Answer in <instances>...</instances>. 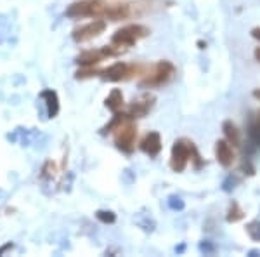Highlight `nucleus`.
Masks as SVG:
<instances>
[{
	"instance_id": "obj_1",
	"label": "nucleus",
	"mask_w": 260,
	"mask_h": 257,
	"mask_svg": "<svg viewBox=\"0 0 260 257\" xmlns=\"http://www.w3.org/2000/svg\"><path fill=\"white\" fill-rule=\"evenodd\" d=\"M194 162V167L200 168L203 165V160H201V155L198 148L194 146L192 141H187V139H179L175 141L174 148H172V158H170V167L174 172H182L184 168L187 167V162Z\"/></svg>"
},
{
	"instance_id": "obj_17",
	"label": "nucleus",
	"mask_w": 260,
	"mask_h": 257,
	"mask_svg": "<svg viewBox=\"0 0 260 257\" xmlns=\"http://www.w3.org/2000/svg\"><path fill=\"white\" fill-rule=\"evenodd\" d=\"M44 96H47V98H49V115L50 117L56 115V113H57V98H56V94L47 91Z\"/></svg>"
},
{
	"instance_id": "obj_5",
	"label": "nucleus",
	"mask_w": 260,
	"mask_h": 257,
	"mask_svg": "<svg viewBox=\"0 0 260 257\" xmlns=\"http://www.w3.org/2000/svg\"><path fill=\"white\" fill-rule=\"evenodd\" d=\"M136 137H137L136 125L130 124L128 120H125L123 124L116 129L115 142L121 151H125V153H132L134 146H136Z\"/></svg>"
},
{
	"instance_id": "obj_20",
	"label": "nucleus",
	"mask_w": 260,
	"mask_h": 257,
	"mask_svg": "<svg viewBox=\"0 0 260 257\" xmlns=\"http://www.w3.org/2000/svg\"><path fill=\"white\" fill-rule=\"evenodd\" d=\"M251 37L260 42V28H253V30H251Z\"/></svg>"
},
{
	"instance_id": "obj_15",
	"label": "nucleus",
	"mask_w": 260,
	"mask_h": 257,
	"mask_svg": "<svg viewBox=\"0 0 260 257\" xmlns=\"http://www.w3.org/2000/svg\"><path fill=\"white\" fill-rule=\"evenodd\" d=\"M243 217H245L243 209L236 204V202H233V204L229 205V210H228V222H238V221H241Z\"/></svg>"
},
{
	"instance_id": "obj_11",
	"label": "nucleus",
	"mask_w": 260,
	"mask_h": 257,
	"mask_svg": "<svg viewBox=\"0 0 260 257\" xmlns=\"http://www.w3.org/2000/svg\"><path fill=\"white\" fill-rule=\"evenodd\" d=\"M153 103H154V98L153 96H142L141 99L134 101L132 106H130V117H136V119H139V117H144L148 115V111L151 108H153Z\"/></svg>"
},
{
	"instance_id": "obj_12",
	"label": "nucleus",
	"mask_w": 260,
	"mask_h": 257,
	"mask_svg": "<svg viewBox=\"0 0 260 257\" xmlns=\"http://www.w3.org/2000/svg\"><path fill=\"white\" fill-rule=\"evenodd\" d=\"M222 130H224L225 141H229L233 146H241V130L236 127V124H233L231 120H225L222 124Z\"/></svg>"
},
{
	"instance_id": "obj_16",
	"label": "nucleus",
	"mask_w": 260,
	"mask_h": 257,
	"mask_svg": "<svg viewBox=\"0 0 260 257\" xmlns=\"http://www.w3.org/2000/svg\"><path fill=\"white\" fill-rule=\"evenodd\" d=\"M246 233L250 235L251 240L260 242V221H251L246 224Z\"/></svg>"
},
{
	"instance_id": "obj_7",
	"label": "nucleus",
	"mask_w": 260,
	"mask_h": 257,
	"mask_svg": "<svg viewBox=\"0 0 260 257\" xmlns=\"http://www.w3.org/2000/svg\"><path fill=\"white\" fill-rule=\"evenodd\" d=\"M215 158L224 168H229L236 162V153L233 150V145L225 139H219L215 142Z\"/></svg>"
},
{
	"instance_id": "obj_13",
	"label": "nucleus",
	"mask_w": 260,
	"mask_h": 257,
	"mask_svg": "<svg viewBox=\"0 0 260 257\" xmlns=\"http://www.w3.org/2000/svg\"><path fill=\"white\" fill-rule=\"evenodd\" d=\"M128 14H130V9L125 4H106V11H104L106 18H110L113 21H120V19L127 18Z\"/></svg>"
},
{
	"instance_id": "obj_10",
	"label": "nucleus",
	"mask_w": 260,
	"mask_h": 257,
	"mask_svg": "<svg viewBox=\"0 0 260 257\" xmlns=\"http://www.w3.org/2000/svg\"><path fill=\"white\" fill-rule=\"evenodd\" d=\"M141 150L149 157H156L161 151V137L158 132H149L146 134V137L141 142Z\"/></svg>"
},
{
	"instance_id": "obj_22",
	"label": "nucleus",
	"mask_w": 260,
	"mask_h": 257,
	"mask_svg": "<svg viewBox=\"0 0 260 257\" xmlns=\"http://www.w3.org/2000/svg\"><path fill=\"white\" fill-rule=\"evenodd\" d=\"M253 96L260 101V89H255V91H253Z\"/></svg>"
},
{
	"instance_id": "obj_6",
	"label": "nucleus",
	"mask_w": 260,
	"mask_h": 257,
	"mask_svg": "<svg viewBox=\"0 0 260 257\" xmlns=\"http://www.w3.org/2000/svg\"><path fill=\"white\" fill-rule=\"evenodd\" d=\"M104 30H106V23H104L103 19H95V21H92V23L85 24V26L75 30L73 39L77 42H87V40H92V39H95V37H99Z\"/></svg>"
},
{
	"instance_id": "obj_19",
	"label": "nucleus",
	"mask_w": 260,
	"mask_h": 257,
	"mask_svg": "<svg viewBox=\"0 0 260 257\" xmlns=\"http://www.w3.org/2000/svg\"><path fill=\"white\" fill-rule=\"evenodd\" d=\"M98 219H101L103 222H115V214H113V212H104V210H99V212H98Z\"/></svg>"
},
{
	"instance_id": "obj_14",
	"label": "nucleus",
	"mask_w": 260,
	"mask_h": 257,
	"mask_svg": "<svg viewBox=\"0 0 260 257\" xmlns=\"http://www.w3.org/2000/svg\"><path fill=\"white\" fill-rule=\"evenodd\" d=\"M106 106L115 113L120 111L121 106H123V94H121L120 89L111 91V94L108 96V99H106Z\"/></svg>"
},
{
	"instance_id": "obj_2",
	"label": "nucleus",
	"mask_w": 260,
	"mask_h": 257,
	"mask_svg": "<svg viewBox=\"0 0 260 257\" xmlns=\"http://www.w3.org/2000/svg\"><path fill=\"white\" fill-rule=\"evenodd\" d=\"M175 75V66L170 61H160L158 65L153 66V70L146 73L142 85L146 87H160L169 83Z\"/></svg>"
},
{
	"instance_id": "obj_8",
	"label": "nucleus",
	"mask_w": 260,
	"mask_h": 257,
	"mask_svg": "<svg viewBox=\"0 0 260 257\" xmlns=\"http://www.w3.org/2000/svg\"><path fill=\"white\" fill-rule=\"evenodd\" d=\"M134 71H137V66H128L125 63H116V65L110 66L108 70L103 71L104 80H110V82H118V80L128 78L130 75H134Z\"/></svg>"
},
{
	"instance_id": "obj_9",
	"label": "nucleus",
	"mask_w": 260,
	"mask_h": 257,
	"mask_svg": "<svg viewBox=\"0 0 260 257\" xmlns=\"http://www.w3.org/2000/svg\"><path fill=\"white\" fill-rule=\"evenodd\" d=\"M113 54H116V50L113 49H101V50H87V52H83L82 56H78V63L83 66H87V68H92L94 65H98L99 61H103L106 56H113Z\"/></svg>"
},
{
	"instance_id": "obj_21",
	"label": "nucleus",
	"mask_w": 260,
	"mask_h": 257,
	"mask_svg": "<svg viewBox=\"0 0 260 257\" xmlns=\"http://www.w3.org/2000/svg\"><path fill=\"white\" fill-rule=\"evenodd\" d=\"M255 58H257V61L260 63V47L255 49Z\"/></svg>"
},
{
	"instance_id": "obj_18",
	"label": "nucleus",
	"mask_w": 260,
	"mask_h": 257,
	"mask_svg": "<svg viewBox=\"0 0 260 257\" xmlns=\"http://www.w3.org/2000/svg\"><path fill=\"white\" fill-rule=\"evenodd\" d=\"M250 130H251V136H255V137H257V141H260V111L255 113Z\"/></svg>"
},
{
	"instance_id": "obj_3",
	"label": "nucleus",
	"mask_w": 260,
	"mask_h": 257,
	"mask_svg": "<svg viewBox=\"0 0 260 257\" xmlns=\"http://www.w3.org/2000/svg\"><path fill=\"white\" fill-rule=\"evenodd\" d=\"M149 33V30L146 26H142V24H128V26L121 28L113 35V45H118V47H130V45H134L137 40L142 39V37H146Z\"/></svg>"
},
{
	"instance_id": "obj_4",
	"label": "nucleus",
	"mask_w": 260,
	"mask_h": 257,
	"mask_svg": "<svg viewBox=\"0 0 260 257\" xmlns=\"http://www.w3.org/2000/svg\"><path fill=\"white\" fill-rule=\"evenodd\" d=\"M104 11H106V4L95 2V0H82V2H75L73 6H70V9L66 11V14L70 18H99V16H104Z\"/></svg>"
}]
</instances>
